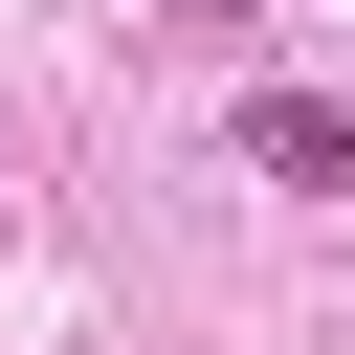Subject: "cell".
<instances>
[{
  "mask_svg": "<svg viewBox=\"0 0 355 355\" xmlns=\"http://www.w3.org/2000/svg\"><path fill=\"white\" fill-rule=\"evenodd\" d=\"M244 178H288V200H355V89H244V133H222Z\"/></svg>",
  "mask_w": 355,
  "mask_h": 355,
  "instance_id": "1",
  "label": "cell"
},
{
  "mask_svg": "<svg viewBox=\"0 0 355 355\" xmlns=\"http://www.w3.org/2000/svg\"><path fill=\"white\" fill-rule=\"evenodd\" d=\"M155 22H178V44H222V22H266V0H155Z\"/></svg>",
  "mask_w": 355,
  "mask_h": 355,
  "instance_id": "2",
  "label": "cell"
}]
</instances>
